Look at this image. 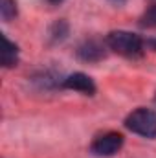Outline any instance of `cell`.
I'll return each mask as SVG.
<instances>
[{
    "instance_id": "obj_1",
    "label": "cell",
    "mask_w": 156,
    "mask_h": 158,
    "mask_svg": "<svg viewBox=\"0 0 156 158\" xmlns=\"http://www.w3.org/2000/svg\"><path fill=\"white\" fill-rule=\"evenodd\" d=\"M107 46L116 52L123 57H129V59H138L143 55V42L142 39L136 35V33H130V31H123V30H117V31H110L107 35Z\"/></svg>"
},
{
    "instance_id": "obj_2",
    "label": "cell",
    "mask_w": 156,
    "mask_h": 158,
    "mask_svg": "<svg viewBox=\"0 0 156 158\" xmlns=\"http://www.w3.org/2000/svg\"><path fill=\"white\" fill-rule=\"evenodd\" d=\"M125 127L143 138H156V112L140 107L125 118Z\"/></svg>"
},
{
    "instance_id": "obj_3",
    "label": "cell",
    "mask_w": 156,
    "mask_h": 158,
    "mask_svg": "<svg viewBox=\"0 0 156 158\" xmlns=\"http://www.w3.org/2000/svg\"><path fill=\"white\" fill-rule=\"evenodd\" d=\"M123 147V136L119 132H105L101 136H97L92 145H90V153L96 156H114L119 153V149Z\"/></svg>"
},
{
    "instance_id": "obj_4",
    "label": "cell",
    "mask_w": 156,
    "mask_h": 158,
    "mask_svg": "<svg viewBox=\"0 0 156 158\" xmlns=\"http://www.w3.org/2000/svg\"><path fill=\"white\" fill-rule=\"evenodd\" d=\"M107 44V42H105ZM105 44L97 39H86L81 42L77 48V57L84 63H99L101 59H105L107 52H105Z\"/></svg>"
},
{
    "instance_id": "obj_5",
    "label": "cell",
    "mask_w": 156,
    "mask_h": 158,
    "mask_svg": "<svg viewBox=\"0 0 156 158\" xmlns=\"http://www.w3.org/2000/svg\"><path fill=\"white\" fill-rule=\"evenodd\" d=\"M63 88L76 90V92H81L84 96H94L96 94V83L92 81V77H88L83 72H76V74L64 77L63 79Z\"/></svg>"
},
{
    "instance_id": "obj_6",
    "label": "cell",
    "mask_w": 156,
    "mask_h": 158,
    "mask_svg": "<svg viewBox=\"0 0 156 158\" xmlns=\"http://www.w3.org/2000/svg\"><path fill=\"white\" fill-rule=\"evenodd\" d=\"M0 63L4 68H13L18 63V46L15 42L2 35V53H0Z\"/></svg>"
},
{
    "instance_id": "obj_7",
    "label": "cell",
    "mask_w": 156,
    "mask_h": 158,
    "mask_svg": "<svg viewBox=\"0 0 156 158\" xmlns=\"http://www.w3.org/2000/svg\"><path fill=\"white\" fill-rule=\"evenodd\" d=\"M66 35H68V22L66 20H57L55 24H51L50 33H48L51 42H61L66 39Z\"/></svg>"
},
{
    "instance_id": "obj_8",
    "label": "cell",
    "mask_w": 156,
    "mask_h": 158,
    "mask_svg": "<svg viewBox=\"0 0 156 158\" xmlns=\"http://www.w3.org/2000/svg\"><path fill=\"white\" fill-rule=\"evenodd\" d=\"M0 17L4 22H9L17 17V2L15 0H0Z\"/></svg>"
},
{
    "instance_id": "obj_9",
    "label": "cell",
    "mask_w": 156,
    "mask_h": 158,
    "mask_svg": "<svg viewBox=\"0 0 156 158\" xmlns=\"http://www.w3.org/2000/svg\"><path fill=\"white\" fill-rule=\"evenodd\" d=\"M142 28H156V4H153L142 17H140Z\"/></svg>"
},
{
    "instance_id": "obj_10",
    "label": "cell",
    "mask_w": 156,
    "mask_h": 158,
    "mask_svg": "<svg viewBox=\"0 0 156 158\" xmlns=\"http://www.w3.org/2000/svg\"><path fill=\"white\" fill-rule=\"evenodd\" d=\"M48 2H50V4H53V6H57V4H61L63 0H48Z\"/></svg>"
},
{
    "instance_id": "obj_11",
    "label": "cell",
    "mask_w": 156,
    "mask_h": 158,
    "mask_svg": "<svg viewBox=\"0 0 156 158\" xmlns=\"http://www.w3.org/2000/svg\"><path fill=\"white\" fill-rule=\"evenodd\" d=\"M110 2H114V4H117V6H119V4H123L125 0H110Z\"/></svg>"
},
{
    "instance_id": "obj_12",
    "label": "cell",
    "mask_w": 156,
    "mask_h": 158,
    "mask_svg": "<svg viewBox=\"0 0 156 158\" xmlns=\"http://www.w3.org/2000/svg\"><path fill=\"white\" fill-rule=\"evenodd\" d=\"M154 105H156V98H154Z\"/></svg>"
},
{
    "instance_id": "obj_13",
    "label": "cell",
    "mask_w": 156,
    "mask_h": 158,
    "mask_svg": "<svg viewBox=\"0 0 156 158\" xmlns=\"http://www.w3.org/2000/svg\"><path fill=\"white\" fill-rule=\"evenodd\" d=\"M154 48H156V42H154Z\"/></svg>"
}]
</instances>
